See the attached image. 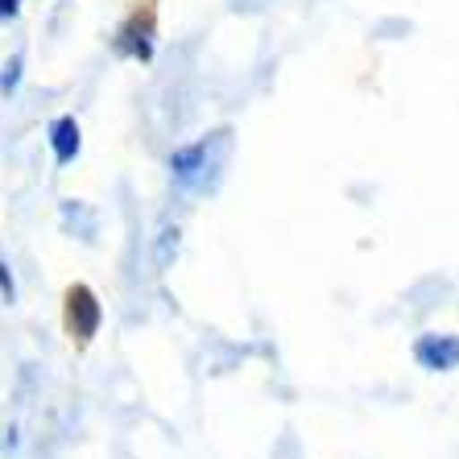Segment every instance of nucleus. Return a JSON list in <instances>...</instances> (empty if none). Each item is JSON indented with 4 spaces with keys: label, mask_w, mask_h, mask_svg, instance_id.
Returning <instances> with one entry per match:
<instances>
[{
    "label": "nucleus",
    "mask_w": 459,
    "mask_h": 459,
    "mask_svg": "<svg viewBox=\"0 0 459 459\" xmlns=\"http://www.w3.org/2000/svg\"><path fill=\"white\" fill-rule=\"evenodd\" d=\"M158 50V0H133L128 17L112 33V54L128 63H153Z\"/></svg>",
    "instance_id": "2"
},
{
    "label": "nucleus",
    "mask_w": 459,
    "mask_h": 459,
    "mask_svg": "<svg viewBox=\"0 0 459 459\" xmlns=\"http://www.w3.org/2000/svg\"><path fill=\"white\" fill-rule=\"evenodd\" d=\"M170 253H178V224L161 232V248H158V265H170Z\"/></svg>",
    "instance_id": "7"
},
{
    "label": "nucleus",
    "mask_w": 459,
    "mask_h": 459,
    "mask_svg": "<svg viewBox=\"0 0 459 459\" xmlns=\"http://www.w3.org/2000/svg\"><path fill=\"white\" fill-rule=\"evenodd\" d=\"M22 71H25V58L22 54H9L4 66H0V96H13L22 87Z\"/></svg>",
    "instance_id": "6"
},
{
    "label": "nucleus",
    "mask_w": 459,
    "mask_h": 459,
    "mask_svg": "<svg viewBox=\"0 0 459 459\" xmlns=\"http://www.w3.org/2000/svg\"><path fill=\"white\" fill-rule=\"evenodd\" d=\"M22 17V0H0V22H17Z\"/></svg>",
    "instance_id": "9"
},
{
    "label": "nucleus",
    "mask_w": 459,
    "mask_h": 459,
    "mask_svg": "<svg viewBox=\"0 0 459 459\" xmlns=\"http://www.w3.org/2000/svg\"><path fill=\"white\" fill-rule=\"evenodd\" d=\"M414 360L427 373H455L459 368V335L451 332H422L414 340Z\"/></svg>",
    "instance_id": "4"
},
{
    "label": "nucleus",
    "mask_w": 459,
    "mask_h": 459,
    "mask_svg": "<svg viewBox=\"0 0 459 459\" xmlns=\"http://www.w3.org/2000/svg\"><path fill=\"white\" fill-rule=\"evenodd\" d=\"M100 323H104V307H100L96 290L75 281V286H66L63 294V327L71 340L79 343H91V335L100 332Z\"/></svg>",
    "instance_id": "3"
},
{
    "label": "nucleus",
    "mask_w": 459,
    "mask_h": 459,
    "mask_svg": "<svg viewBox=\"0 0 459 459\" xmlns=\"http://www.w3.org/2000/svg\"><path fill=\"white\" fill-rule=\"evenodd\" d=\"M46 141H50V153L58 166H71L83 150V128H79L75 117H54L50 128H46Z\"/></svg>",
    "instance_id": "5"
},
{
    "label": "nucleus",
    "mask_w": 459,
    "mask_h": 459,
    "mask_svg": "<svg viewBox=\"0 0 459 459\" xmlns=\"http://www.w3.org/2000/svg\"><path fill=\"white\" fill-rule=\"evenodd\" d=\"M224 150H228V128L212 133V137H199V141H186L178 150L170 153V178L186 191H204L207 182L215 178V170L224 166Z\"/></svg>",
    "instance_id": "1"
},
{
    "label": "nucleus",
    "mask_w": 459,
    "mask_h": 459,
    "mask_svg": "<svg viewBox=\"0 0 459 459\" xmlns=\"http://www.w3.org/2000/svg\"><path fill=\"white\" fill-rule=\"evenodd\" d=\"M0 299L17 302V281H13V269H9V261H4V256H0Z\"/></svg>",
    "instance_id": "8"
}]
</instances>
